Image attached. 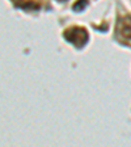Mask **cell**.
I'll return each mask as SVG.
<instances>
[{"label":"cell","instance_id":"6da1fadb","mask_svg":"<svg viewBox=\"0 0 131 147\" xmlns=\"http://www.w3.org/2000/svg\"><path fill=\"white\" fill-rule=\"evenodd\" d=\"M63 37L68 42L73 43L77 49H81L89 40L88 32L84 28H79V26H72L70 29H67V30H64Z\"/></svg>","mask_w":131,"mask_h":147},{"label":"cell","instance_id":"7a4b0ae2","mask_svg":"<svg viewBox=\"0 0 131 147\" xmlns=\"http://www.w3.org/2000/svg\"><path fill=\"white\" fill-rule=\"evenodd\" d=\"M116 36L121 42L131 41V16L126 15L123 17H119L117 21Z\"/></svg>","mask_w":131,"mask_h":147},{"label":"cell","instance_id":"5b68a950","mask_svg":"<svg viewBox=\"0 0 131 147\" xmlns=\"http://www.w3.org/2000/svg\"><path fill=\"white\" fill-rule=\"evenodd\" d=\"M95 28H97V29H101L102 32H106L107 30V22H104L102 25H98V26H96V25H95Z\"/></svg>","mask_w":131,"mask_h":147},{"label":"cell","instance_id":"8992f818","mask_svg":"<svg viewBox=\"0 0 131 147\" xmlns=\"http://www.w3.org/2000/svg\"><path fill=\"white\" fill-rule=\"evenodd\" d=\"M58 1H64V0H58Z\"/></svg>","mask_w":131,"mask_h":147},{"label":"cell","instance_id":"3957f363","mask_svg":"<svg viewBox=\"0 0 131 147\" xmlns=\"http://www.w3.org/2000/svg\"><path fill=\"white\" fill-rule=\"evenodd\" d=\"M12 3L22 9H40L42 0H12Z\"/></svg>","mask_w":131,"mask_h":147},{"label":"cell","instance_id":"277c9868","mask_svg":"<svg viewBox=\"0 0 131 147\" xmlns=\"http://www.w3.org/2000/svg\"><path fill=\"white\" fill-rule=\"evenodd\" d=\"M88 5V0H77L76 3L73 4V11H83V9L85 8Z\"/></svg>","mask_w":131,"mask_h":147}]
</instances>
